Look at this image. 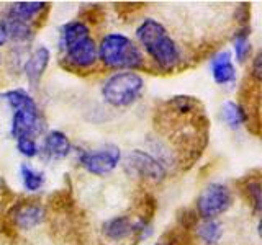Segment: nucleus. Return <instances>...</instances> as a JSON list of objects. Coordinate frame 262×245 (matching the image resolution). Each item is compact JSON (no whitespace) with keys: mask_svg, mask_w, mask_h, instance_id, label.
Masks as SVG:
<instances>
[{"mask_svg":"<svg viewBox=\"0 0 262 245\" xmlns=\"http://www.w3.org/2000/svg\"><path fill=\"white\" fill-rule=\"evenodd\" d=\"M136 39L161 70H174L182 61V51L166 27L154 18H144L136 28Z\"/></svg>","mask_w":262,"mask_h":245,"instance_id":"nucleus-1","label":"nucleus"},{"mask_svg":"<svg viewBox=\"0 0 262 245\" xmlns=\"http://www.w3.org/2000/svg\"><path fill=\"white\" fill-rule=\"evenodd\" d=\"M98 61L113 70H136L143 67L144 57L139 46L123 33H108L97 44Z\"/></svg>","mask_w":262,"mask_h":245,"instance_id":"nucleus-2","label":"nucleus"},{"mask_svg":"<svg viewBox=\"0 0 262 245\" xmlns=\"http://www.w3.org/2000/svg\"><path fill=\"white\" fill-rule=\"evenodd\" d=\"M144 92V79L136 72L125 70L117 72L108 77L102 85V96L105 103H108L113 108H126Z\"/></svg>","mask_w":262,"mask_h":245,"instance_id":"nucleus-3","label":"nucleus"},{"mask_svg":"<svg viewBox=\"0 0 262 245\" xmlns=\"http://www.w3.org/2000/svg\"><path fill=\"white\" fill-rule=\"evenodd\" d=\"M233 193L223 183H210L196 198V212L203 219H216L231 208Z\"/></svg>","mask_w":262,"mask_h":245,"instance_id":"nucleus-4","label":"nucleus"},{"mask_svg":"<svg viewBox=\"0 0 262 245\" xmlns=\"http://www.w3.org/2000/svg\"><path fill=\"white\" fill-rule=\"evenodd\" d=\"M121 160V151L118 145L106 144L92 151H82L79 154V162L85 172L97 177L108 175L118 167Z\"/></svg>","mask_w":262,"mask_h":245,"instance_id":"nucleus-5","label":"nucleus"},{"mask_svg":"<svg viewBox=\"0 0 262 245\" xmlns=\"http://www.w3.org/2000/svg\"><path fill=\"white\" fill-rule=\"evenodd\" d=\"M125 168L129 175L139 177L146 182L159 183L166 178V167L162 165V162L141 149H135L126 155Z\"/></svg>","mask_w":262,"mask_h":245,"instance_id":"nucleus-6","label":"nucleus"},{"mask_svg":"<svg viewBox=\"0 0 262 245\" xmlns=\"http://www.w3.org/2000/svg\"><path fill=\"white\" fill-rule=\"evenodd\" d=\"M41 131H43V122H41V113L36 103L13 110L10 122V134L13 139L35 137Z\"/></svg>","mask_w":262,"mask_h":245,"instance_id":"nucleus-7","label":"nucleus"},{"mask_svg":"<svg viewBox=\"0 0 262 245\" xmlns=\"http://www.w3.org/2000/svg\"><path fill=\"white\" fill-rule=\"evenodd\" d=\"M61 51L64 54L66 62L76 69H90L98 61L97 43L90 35L61 47Z\"/></svg>","mask_w":262,"mask_h":245,"instance_id":"nucleus-8","label":"nucleus"},{"mask_svg":"<svg viewBox=\"0 0 262 245\" xmlns=\"http://www.w3.org/2000/svg\"><path fill=\"white\" fill-rule=\"evenodd\" d=\"M41 152L45 154L48 160H62L66 159L72 151V144L69 137L62 131H49L43 139V145H41Z\"/></svg>","mask_w":262,"mask_h":245,"instance_id":"nucleus-9","label":"nucleus"},{"mask_svg":"<svg viewBox=\"0 0 262 245\" xmlns=\"http://www.w3.org/2000/svg\"><path fill=\"white\" fill-rule=\"evenodd\" d=\"M211 67V77L218 85H229L234 84L237 79L236 65L233 64V56L229 51H220L213 56L210 62Z\"/></svg>","mask_w":262,"mask_h":245,"instance_id":"nucleus-10","label":"nucleus"},{"mask_svg":"<svg viewBox=\"0 0 262 245\" xmlns=\"http://www.w3.org/2000/svg\"><path fill=\"white\" fill-rule=\"evenodd\" d=\"M49 59H51V53H49V49L45 46L36 47L35 51L28 56L27 62H25L23 72H25V77H27V80L33 87H36L39 84L41 77H43V74L48 69Z\"/></svg>","mask_w":262,"mask_h":245,"instance_id":"nucleus-11","label":"nucleus"},{"mask_svg":"<svg viewBox=\"0 0 262 245\" xmlns=\"http://www.w3.org/2000/svg\"><path fill=\"white\" fill-rule=\"evenodd\" d=\"M138 231V224H135L131 217L128 216H117L113 219H108L103 224V234L108 240L120 242L128 239Z\"/></svg>","mask_w":262,"mask_h":245,"instance_id":"nucleus-12","label":"nucleus"},{"mask_svg":"<svg viewBox=\"0 0 262 245\" xmlns=\"http://www.w3.org/2000/svg\"><path fill=\"white\" fill-rule=\"evenodd\" d=\"M0 27H2L5 33V38L15 41V43H28V41H31L33 36H35V30H33L31 23L15 20L7 15H5V18L0 21Z\"/></svg>","mask_w":262,"mask_h":245,"instance_id":"nucleus-13","label":"nucleus"},{"mask_svg":"<svg viewBox=\"0 0 262 245\" xmlns=\"http://www.w3.org/2000/svg\"><path fill=\"white\" fill-rule=\"evenodd\" d=\"M43 10H46L45 2H15L8 7L7 16L25 23H31Z\"/></svg>","mask_w":262,"mask_h":245,"instance_id":"nucleus-14","label":"nucleus"},{"mask_svg":"<svg viewBox=\"0 0 262 245\" xmlns=\"http://www.w3.org/2000/svg\"><path fill=\"white\" fill-rule=\"evenodd\" d=\"M221 119H223V122L229 129H239L243 125L248 122L249 116H248V111H246L239 103L228 100L221 106Z\"/></svg>","mask_w":262,"mask_h":245,"instance_id":"nucleus-15","label":"nucleus"},{"mask_svg":"<svg viewBox=\"0 0 262 245\" xmlns=\"http://www.w3.org/2000/svg\"><path fill=\"white\" fill-rule=\"evenodd\" d=\"M45 211L39 204H23L15 212V224L20 229H33L43 220Z\"/></svg>","mask_w":262,"mask_h":245,"instance_id":"nucleus-16","label":"nucleus"},{"mask_svg":"<svg viewBox=\"0 0 262 245\" xmlns=\"http://www.w3.org/2000/svg\"><path fill=\"white\" fill-rule=\"evenodd\" d=\"M223 232V224L216 219H203V223L196 227V237L203 245H218Z\"/></svg>","mask_w":262,"mask_h":245,"instance_id":"nucleus-17","label":"nucleus"},{"mask_svg":"<svg viewBox=\"0 0 262 245\" xmlns=\"http://www.w3.org/2000/svg\"><path fill=\"white\" fill-rule=\"evenodd\" d=\"M20 177H21L23 188L27 191H31V193L39 191L45 185V174L43 172L35 170L31 165H28V163H23V165L20 167Z\"/></svg>","mask_w":262,"mask_h":245,"instance_id":"nucleus-18","label":"nucleus"},{"mask_svg":"<svg viewBox=\"0 0 262 245\" xmlns=\"http://www.w3.org/2000/svg\"><path fill=\"white\" fill-rule=\"evenodd\" d=\"M251 30L246 27V28H241L239 31L234 35V39H233V51H234V56L237 62H244L248 59V56L251 54Z\"/></svg>","mask_w":262,"mask_h":245,"instance_id":"nucleus-19","label":"nucleus"},{"mask_svg":"<svg viewBox=\"0 0 262 245\" xmlns=\"http://www.w3.org/2000/svg\"><path fill=\"white\" fill-rule=\"evenodd\" d=\"M15 141H16V149H18V152L23 157L31 159L38 155L39 147L35 137H18V139H15Z\"/></svg>","mask_w":262,"mask_h":245,"instance_id":"nucleus-20","label":"nucleus"},{"mask_svg":"<svg viewBox=\"0 0 262 245\" xmlns=\"http://www.w3.org/2000/svg\"><path fill=\"white\" fill-rule=\"evenodd\" d=\"M246 193H248L249 200L252 201V206L256 211H260V183L259 182H251L246 186Z\"/></svg>","mask_w":262,"mask_h":245,"instance_id":"nucleus-21","label":"nucleus"},{"mask_svg":"<svg viewBox=\"0 0 262 245\" xmlns=\"http://www.w3.org/2000/svg\"><path fill=\"white\" fill-rule=\"evenodd\" d=\"M260 54L257 53L256 54V57H254V62H252V76H254V79L256 80H259L260 79Z\"/></svg>","mask_w":262,"mask_h":245,"instance_id":"nucleus-22","label":"nucleus"},{"mask_svg":"<svg viewBox=\"0 0 262 245\" xmlns=\"http://www.w3.org/2000/svg\"><path fill=\"white\" fill-rule=\"evenodd\" d=\"M5 41H7V38H5V33H4L2 27H0V47H2V46L5 44Z\"/></svg>","mask_w":262,"mask_h":245,"instance_id":"nucleus-23","label":"nucleus"},{"mask_svg":"<svg viewBox=\"0 0 262 245\" xmlns=\"http://www.w3.org/2000/svg\"><path fill=\"white\" fill-rule=\"evenodd\" d=\"M0 64H2V57H0Z\"/></svg>","mask_w":262,"mask_h":245,"instance_id":"nucleus-24","label":"nucleus"},{"mask_svg":"<svg viewBox=\"0 0 262 245\" xmlns=\"http://www.w3.org/2000/svg\"><path fill=\"white\" fill-rule=\"evenodd\" d=\"M158 245H162V243H158Z\"/></svg>","mask_w":262,"mask_h":245,"instance_id":"nucleus-25","label":"nucleus"}]
</instances>
